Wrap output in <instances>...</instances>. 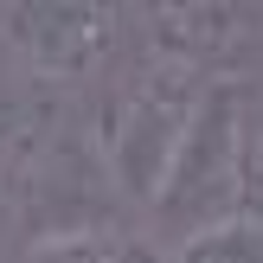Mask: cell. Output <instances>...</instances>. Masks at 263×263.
<instances>
[{
	"label": "cell",
	"instance_id": "obj_4",
	"mask_svg": "<svg viewBox=\"0 0 263 263\" xmlns=\"http://www.w3.org/2000/svg\"><path fill=\"white\" fill-rule=\"evenodd\" d=\"M20 263H161V251L122 218H71L39 231L20 251Z\"/></svg>",
	"mask_w": 263,
	"mask_h": 263
},
{
	"label": "cell",
	"instance_id": "obj_7",
	"mask_svg": "<svg viewBox=\"0 0 263 263\" xmlns=\"http://www.w3.org/2000/svg\"><path fill=\"white\" fill-rule=\"evenodd\" d=\"M0 205H7V180H0Z\"/></svg>",
	"mask_w": 263,
	"mask_h": 263
},
{
	"label": "cell",
	"instance_id": "obj_5",
	"mask_svg": "<svg viewBox=\"0 0 263 263\" xmlns=\"http://www.w3.org/2000/svg\"><path fill=\"white\" fill-rule=\"evenodd\" d=\"M167 263H263V205H238L225 218H205L167 251Z\"/></svg>",
	"mask_w": 263,
	"mask_h": 263
},
{
	"label": "cell",
	"instance_id": "obj_1",
	"mask_svg": "<svg viewBox=\"0 0 263 263\" xmlns=\"http://www.w3.org/2000/svg\"><path fill=\"white\" fill-rule=\"evenodd\" d=\"M205 84H212V77L186 71V64L161 58V51H148V45H141V58L109 84V97H103V109H97V135H90V161H97V174L109 180L122 199H135V205L161 199Z\"/></svg>",
	"mask_w": 263,
	"mask_h": 263
},
{
	"label": "cell",
	"instance_id": "obj_6",
	"mask_svg": "<svg viewBox=\"0 0 263 263\" xmlns=\"http://www.w3.org/2000/svg\"><path fill=\"white\" fill-rule=\"evenodd\" d=\"M238 186L244 205H263V90L244 84V148H238Z\"/></svg>",
	"mask_w": 263,
	"mask_h": 263
},
{
	"label": "cell",
	"instance_id": "obj_3",
	"mask_svg": "<svg viewBox=\"0 0 263 263\" xmlns=\"http://www.w3.org/2000/svg\"><path fill=\"white\" fill-rule=\"evenodd\" d=\"M116 39H122V13L116 7H77V0L0 7V51L20 64V77L32 90L97 77L103 64H109Z\"/></svg>",
	"mask_w": 263,
	"mask_h": 263
},
{
	"label": "cell",
	"instance_id": "obj_2",
	"mask_svg": "<svg viewBox=\"0 0 263 263\" xmlns=\"http://www.w3.org/2000/svg\"><path fill=\"white\" fill-rule=\"evenodd\" d=\"M238 148H244V77H212L199 90V109L193 128L174 154V174H167L154 212L180 218V225H205V218H225L244 205L238 186Z\"/></svg>",
	"mask_w": 263,
	"mask_h": 263
}]
</instances>
